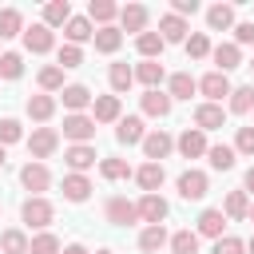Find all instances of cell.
I'll use <instances>...</instances> for the list:
<instances>
[{
  "mask_svg": "<svg viewBox=\"0 0 254 254\" xmlns=\"http://www.w3.org/2000/svg\"><path fill=\"white\" fill-rule=\"evenodd\" d=\"M67 20H71V4L67 0H48L44 4V24L56 32V28H67Z\"/></svg>",
  "mask_w": 254,
  "mask_h": 254,
  "instance_id": "32",
  "label": "cell"
},
{
  "mask_svg": "<svg viewBox=\"0 0 254 254\" xmlns=\"http://www.w3.org/2000/svg\"><path fill=\"white\" fill-rule=\"evenodd\" d=\"M210 60H214V71H234V67H242V48L234 44V40H226V44H214V52H210Z\"/></svg>",
  "mask_w": 254,
  "mask_h": 254,
  "instance_id": "15",
  "label": "cell"
},
{
  "mask_svg": "<svg viewBox=\"0 0 254 254\" xmlns=\"http://www.w3.org/2000/svg\"><path fill=\"white\" fill-rule=\"evenodd\" d=\"M159 36H163V44H187L190 24H187L183 16H175V12H167V16L159 20Z\"/></svg>",
  "mask_w": 254,
  "mask_h": 254,
  "instance_id": "17",
  "label": "cell"
},
{
  "mask_svg": "<svg viewBox=\"0 0 254 254\" xmlns=\"http://www.w3.org/2000/svg\"><path fill=\"white\" fill-rule=\"evenodd\" d=\"M79 64H83V48H75V44H60V48H56V67L71 71V67H79Z\"/></svg>",
  "mask_w": 254,
  "mask_h": 254,
  "instance_id": "43",
  "label": "cell"
},
{
  "mask_svg": "<svg viewBox=\"0 0 254 254\" xmlns=\"http://www.w3.org/2000/svg\"><path fill=\"white\" fill-rule=\"evenodd\" d=\"M222 230H226V214H222V206H206L202 214H198V222H194V234L198 238H222Z\"/></svg>",
  "mask_w": 254,
  "mask_h": 254,
  "instance_id": "12",
  "label": "cell"
},
{
  "mask_svg": "<svg viewBox=\"0 0 254 254\" xmlns=\"http://www.w3.org/2000/svg\"><path fill=\"white\" fill-rule=\"evenodd\" d=\"M24 111H28V119H36V123H48V119L56 115V95H48V91H40V95H28Z\"/></svg>",
  "mask_w": 254,
  "mask_h": 254,
  "instance_id": "24",
  "label": "cell"
},
{
  "mask_svg": "<svg viewBox=\"0 0 254 254\" xmlns=\"http://www.w3.org/2000/svg\"><path fill=\"white\" fill-rule=\"evenodd\" d=\"M64 198L67 202H87L91 198V179L87 175H64Z\"/></svg>",
  "mask_w": 254,
  "mask_h": 254,
  "instance_id": "30",
  "label": "cell"
},
{
  "mask_svg": "<svg viewBox=\"0 0 254 254\" xmlns=\"http://www.w3.org/2000/svg\"><path fill=\"white\" fill-rule=\"evenodd\" d=\"M95 254H115V250H95Z\"/></svg>",
  "mask_w": 254,
  "mask_h": 254,
  "instance_id": "56",
  "label": "cell"
},
{
  "mask_svg": "<svg viewBox=\"0 0 254 254\" xmlns=\"http://www.w3.org/2000/svg\"><path fill=\"white\" fill-rule=\"evenodd\" d=\"M171 151H175V139H171L167 131H147V139H143V155H147V163H163Z\"/></svg>",
  "mask_w": 254,
  "mask_h": 254,
  "instance_id": "16",
  "label": "cell"
},
{
  "mask_svg": "<svg viewBox=\"0 0 254 254\" xmlns=\"http://www.w3.org/2000/svg\"><path fill=\"white\" fill-rule=\"evenodd\" d=\"M64 254H87V246H83V242H67V246H64Z\"/></svg>",
  "mask_w": 254,
  "mask_h": 254,
  "instance_id": "53",
  "label": "cell"
},
{
  "mask_svg": "<svg viewBox=\"0 0 254 254\" xmlns=\"http://www.w3.org/2000/svg\"><path fill=\"white\" fill-rule=\"evenodd\" d=\"M234 44H238V48H242V44H246V48H254V24H250V20L234 24Z\"/></svg>",
  "mask_w": 254,
  "mask_h": 254,
  "instance_id": "50",
  "label": "cell"
},
{
  "mask_svg": "<svg viewBox=\"0 0 254 254\" xmlns=\"http://www.w3.org/2000/svg\"><path fill=\"white\" fill-rule=\"evenodd\" d=\"M226 103H230V111H234V115H246V111H254V83H242V87H234Z\"/></svg>",
  "mask_w": 254,
  "mask_h": 254,
  "instance_id": "40",
  "label": "cell"
},
{
  "mask_svg": "<svg viewBox=\"0 0 254 254\" xmlns=\"http://www.w3.org/2000/svg\"><path fill=\"white\" fill-rule=\"evenodd\" d=\"M250 71H254V60H250Z\"/></svg>",
  "mask_w": 254,
  "mask_h": 254,
  "instance_id": "58",
  "label": "cell"
},
{
  "mask_svg": "<svg viewBox=\"0 0 254 254\" xmlns=\"http://www.w3.org/2000/svg\"><path fill=\"white\" fill-rule=\"evenodd\" d=\"M135 206H139V222H147V226H163L167 214H171V206H167L163 194H143Z\"/></svg>",
  "mask_w": 254,
  "mask_h": 254,
  "instance_id": "8",
  "label": "cell"
},
{
  "mask_svg": "<svg viewBox=\"0 0 254 254\" xmlns=\"http://www.w3.org/2000/svg\"><path fill=\"white\" fill-rule=\"evenodd\" d=\"M4 163H8V155H4V147H0V171H4Z\"/></svg>",
  "mask_w": 254,
  "mask_h": 254,
  "instance_id": "54",
  "label": "cell"
},
{
  "mask_svg": "<svg viewBox=\"0 0 254 254\" xmlns=\"http://www.w3.org/2000/svg\"><path fill=\"white\" fill-rule=\"evenodd\" d=\"M103 214H107L111 226H131V222H139V206H135L131 198H123V194H111L107 206H103Z\"/></svg>",
  "mask_w": 254,
  "mask_h": 254,
  "instance_id": "5",
  "label": "cell"
},
{
  "mask_svg": "<svg viewBox=\"0 0 254 254\" xmlns=\"http://www.w3.org/2000/svg\"><path fill=\"white\" fill-rule=\"evenodd\" d=\"M198 91L206 95V103H222V99H230V75H222V71H206L202 79H198Z\"/></svg>",
  "mask_w": 254,
  "mask_h": 254,
  "instance_id": "10",
  "label": "cell"
},
{
  "mask_svg": "<svg viewBox=\"0 0 254 254\" xmlns=\"http://www.w3.org/2000/svg\"><path fill=\"white\" fill-rule=\"evenodd\" d=\"M24 48H28L32 56H44V52H52V48H56V32L40 20V24L24 28Z\"/></svg>",
  "mask_w": 254,
  "mask_h": 254,
  "instance_id": "9",
  "label": "cell"
},
{
  "mask_svg": "<svg viewBox=\"0 0 254 254\" xmlns=\"http://www.w3.org/2000/svg\"><path fill=\"white\" fill-rule=\"evenodd\" d=\"M139 103H143V115H151V119H167L171 107H175V99H171L167 91H143Z\"/></svg>",
  "mask_w": 254,
  "mask_h": 254,
  "instance_id": "22",
  "label": "cell"
},
{
  "mask_svg": "<svg viewBox=\"0 0 254 254\" xmlns=\"http://www.w3.org/2000/svg\"><path fill=\"white\" fill-rule=\"evenodd\" d=\"M175 151H179L183 159H202V155L210 151V143H206V131H198V127H187V131L175 139Z\"/></svg>",
  "mask_w": 254,
  "mask_h": 254,
  "instance_id": "6",
  "label": "cell"
},
{
  "mask_svg": "<svg viewBox=\"0 0 254 254\" xmlns=\"http://www.w3.org/2000/svg\"><path fill=\"white\" fill-rule=\"evenodd\" d=\"M250 222H254V202H250Z\"/></svg>",
  "mask_w": 254,
  "mask_h": 254,
  "instance_id": "57",
  "label": "cell"
},
{
  "mask_svg": "<svg viewBox=\"0 0 254 254\" xmlns=\"http://www.w3.org/2000/svg\"><path fill=\"white\" fill-rule=\"evenodd\" d=\"M0 56H4V52H0Z\"/></svg>",
  "mask_w": 254,
  "mask_h": 254,
  "instance_id": "59",
  "label": "cell"
},
{
  "mask_svg": "<svg viewBox=\"0 0 254 254\" xmlns=\"http://www.w3.org/2000/svg\"><path fill=\"white\" fill-rule=\"evenodd\" d=\"M222 214H226V222H242V218H250V194H246V190H230L226 202H222Z\"/></svg>",
  "mask_w": 254,
  "mask_h": 254,
  "instance_id": "26",
  "label": "cell"
},
{
  "mask_svg": "<svg viewBox=\"0 0 254 254\" xmlns=\"http://www.w3.org/2000/svg\"><path fill=\"white\" fill-rule=\"evenodd\" d=\"M147 20H151V12H147L143 4H123V8H119V32L143 36V32H147Z\"/></svg>",
  "mask_w": 254,
  "mask_h": 254,
  "instance_id": "14",
  "label": "cell"
},
{
  "mask_svg": "<svg viewBox=\"0 0 254 254\" xmlns=\"http://www.w3.org/2000/svg\"><path fill=\"white\" fill-rule=\"evenodd\" d=\"M206 28L210 32H230L234 28V4H210L206 8Z\"/></svg>",
  "mask_w": 254,
  "mask_h": 254,
  "instance_id": "28",
  "label": "cell"
},
{
  "mask_svg": "<svg viewBox=\"0 0 254 254\" xmlns=\"http://www.w3.org/2000/svg\"><path fill=\"white\" fill-rule=\"evenodd\" d=\"M95 143H71L67 151H64V163H67V171L71 175H83V171H91L95 167Z\"/></svg>",
  "mask_w": 254,
  "mask_h": 254,
  "instance_id": "7",
  "label": "cell"
},
{
  "mask_svg": "<svg viewBox=\"0 0 254 254\" xmlns=\"http://www.w3.org/2000/svg\"><path fill=\"white\" fill-rule=\"evenodd\" d=\"M242 190L254 194V167H246V175H242Z\"/></svg>",
  "mask_w": 254,
  "mask_h": 254,
  "instance_id": "52",
  "label": "cell"
},
{
  "mask_svg": "<svg viewBox=\"0 0 254 254\" xmlns=\"http://www.w3.org/2000/svg\"><path fill=\"white\" fill-rule=\"evenodd\" d=\"M64 36H67V44H87V40H95V24L87 20V16H71L67 20V28H64Z\"/></svg>",
  "mask_w": 254,
  "mask_h": 254,
  "instance_id": "29",
  "label": "cell"
},
{
  "mask_svg": "<svg viewBox=\"0 0 254 254\" xmlns=\"http://www.w3.org/2000/svg\"><path fill=\"white\" fill-rule=\"evenodd\" d=\"M20 139H24V123H20V119H12V115H4V119H0V147L20 143Z\"/></svg>",
  "mask_w": 254,
  "mask_h": 254,
  "instance_id": "47",
  "label": "cell"
},
{
  "mask_svg": "<svg viewBox=\"0 0 254 254\" xmlns=\"http://www.w3.org/2000/svg\"><path fill=\"white\" fill-rule=\"evenodd\" d=\"M20 183H24V190H32V198H44V190L52 187V171H48L44 163L28 159V163L20 167Z\"/></svg>",
  "mask_w": 254,
  "mask_h": 254,
  "instance_id": "3",
  "label": "cell"
},
{
  "mask_svg": "<svg viewBox=\"0 0 254 254\" xmlns=\"http://www.w3.org/2000/svg\"><path fill=\"white\" fill-rule=\"evenodd\" d=\"M175 187H179V198H187V202H202L206 190H210V179H206V171H194V167H190V171L179 175Z\"/></svg>",
  "mask_w": 254,
  "mask_h": 254,
  "instance_id": "4",
  "label": "cell"
},
{
  "mask_svg": "<svg viewBox=\"0 0 254 254\" xmlns=\"http://www.w3.org/2000/svg\"><path fill=\"white\" fill-rule=\"evenodd\" d=\"M163 246H171L167 226H143V230H139V250H143V254H159Z\"/></svg>",
  "mask_w": 254,
  "mask_h": 254,
  "instance_id": "27",
  "label": "cell"
},
{
  "mask_svg": "<svg viewBox=\"0 0 254 254\" xmlns=\"http://www.w3.org/2000/svg\"><path fill=\"white\" fill-rule=\"evenodd\" d=\"M163 179H167L163 163H143V167H135V183L143 187V194H159Z\"/></svg>",
  "mask_w": 254,
  "mask_h": 254,
  "instance_id": "23",
  "label": "cell"
},
{
  "mask_svg": "<svg viewBox=\"0 0 254 254\" xmlns=\"http://www.w3.org/2000/svg\"><path fill=\"white\" fill-rule=\"evenodd\" d=\"M183 48H187V56H190V60H206V56L214 52V44H210V36H206V32H190Z\"/></svg>",
  "mask_w": 254,
  "mask_h": 254,
  "instance_id": "41",
  "label": "cell"
},
{
  "mask_svg": "<svg viewBox=\"0 0 254 254\" xmlns=\"http://www.w3.org/2000/svg\"><path fill=\"white\" fill-rule=\"evenodd\" d=\"M36 79H40V87H44L48 95H52V91H64V87H67V83H64V67H56V64L40 67V75H36Z\"/></svg>",
  "mask_w": 254,
  "mask_h": 254,
  "instance_id": "44",
  "label": "cell"
},
{
  "mask_svg": "<svg viewBox=\"0 0 254 254\" xmlns=\"http://www.w3.org/2000/svg\"><path fill=\"white\" fill-rule=\"evenodd\" d=\"M171 254H198V234L187 226V230H175L171 234Z\"/></svg>",
  "mask_w": 254,
  "mask_h": 254,
  "instance_id": "42",
  "label": "cell"
},
{
  "mask_svg": "<svg viewBox=\"0 0 254 254\" xmlns=\"http://www.w3.org/2000/svg\"><path fill=\"white\" fill-rule=\"evenodd\" d=\"M28 254H64V246H60V238L52 230H40V234H32V250Z\"/></svg>",
  "mask_w": 254,
  "mask_h": 254,
  "instance_id": "45",
  "label": "cell"
},
{
  "mask_svg": "<svg viewBox=\"0 0 254 254\" xmlns=\"http://www.w3.org/2000/svg\"><path fill=\"white\" fill-rule=\"evenodd\" d=\"M222 123H226L222 103H206V99H202V103L194 107V127H198V131H218Z\"/></svg>",
  "mask_w": 254,
  "mask_h": 254,
  "instance_id": "21",
  "label": "cell"
},
{
  "mask_svg": "<svg viewBox=\"0 0 254 254\" xmlns=\"http://www.w3.org/2000/svg\"><path fill=\"white\" fill-rule=\"evenodd\" d=\"M12 36H24V16L20 8H0V40H12Z\"/></svg>",
  "mask_w": 254,
  "mask_h": 254,
  "instance_id": "37",
  "label": "cell"
},
{
  "mask_svg": "<svg viewBox=\"0 0 254 254\" xmlns=\"http://www.w3.org/2000/svg\"><path fill=\"white\" fill-rule=\"evenodd\" d=\"M135 48H139V56H143V60H159L167 44H163V36H159V32H143V36H135Z\"/></svg>",
  "mask_w": 254,
  "mask_h": 254,
  "instance_id": "38",
  "label": "cell"
},
{
  "mask_svg": "<svg viewBox=\"0 0 254 254\" xmlns=\"http://www.w3.org/2000/svg\"><path fill=\"white\" fill-rule=\"evenodd\" d=\"M210 254H246V242L238 238V234H222L218 242H214V250Z\"/></svg>",
  "mask_w": 254,
  "mask_h": 254,
  "instance_id": "48",
  "label": "cell"
},
{
  "mask_svg": "<svg viewBox=\"0 0 254 254\" xmlns=\"http://www.w3.org/2000/svg\"><path fill=\"white\" fill-rule=\"evenodd\" d=\"M0 250H4V254H28V250H32V238H28L20 226H8V230L0 234Z\"/></svg>",
  "mask_w": 254,
  "mask_h": 254,
  "instance_id": "34",
  "label": "cell"
},
{
  "mask_svg": "<svg viewBox=\"0 0 254 254\" xmlns=\"http://www.w3.org/2000/svg\"><path fill=\"white\" fill-rule=\"evenodd\" d=\"M234 151L246 155V159H254V127H238V135H234Z\"/></svg>",
  "mask_w": 254,
  "mask_h": 254,
  "instance_id": "49",
  "label": "cell"
},
{
  "mask_svg": "<svg viewBox=\"0 0 254 254\" xmlns=\"http://www.w3.org/2000/svg\"><path fill=\"white\" fill-rule=\"evenodd\" d=\"M99 175L107 183H119V179H135V171L127 167V159H99Z\"/></svg>",
  "mask_w": 254,
  "mask_h": 254,
  "instance_id": "39",
  "label": "cell"
},
{
  "mask_svg": "<svg viewBox=\"0 0 254 254\" xmlns=\"http://www.w3.org/2000/svg\"><path fill=\"white\" fill-rule=\"evenodd\" d=\"M107 83H111V95H123L135 83V67L131 64H111L107 67Z\"/></svg>",
  "mask_w": 254,
  "mask_h": 254,
  "instance_id": "33",
  "label": "cell"
},
{
  "mask_svg": "<svg viewBox=\"0 0 254 254\" xmlns=\"http://www.w3.org/2000/svg\"><path fill=\"white\" fill-rule=\"evenodd\" d=\"M171 12L187 20V16H194V12H198V0H171Z\"/></svg>",
  "mask_w": 254,
  "mask_h": 254,
  "instance_id": "51",
  "label": "cell"
},
{
  "mask_svg": "<svg viewBox=\"0 0 254 254\" xmlns=\"http://www.w3.org/2000/svg\"><path fill=\"white\" fill-rule=\"evenodd\" d=\"M56 147H60V131H56V127H32V135H28V151H32L36 163L52 159Z\"/></svg>",
  "mask_w": 254,
  "mask_h": 254,
  "instance_id": "2",
  "label": "cell"
},
{
  "mask_svg": "<svg viewBox=\"0 0 254 254\" xmlns=\"http://www.w3.org/2000/svg\"><path fill=\"white\" fill-rule=\"evenodd\" d=\"M0 254H4V250H0Z\"/></svg>",
  "mask_w": 254,
  "mask_h": 254,
  "instance_id": "60",
  "label": "cell"
},
{
  "mask_svg": "<svg viewBox=\"0 0 254 254\" xmlns=\"http://www.w3.org/2000/svg\"><path fill=\"white\" fill-rule=\"evenodd\" d=\"M167 79V67L159 60H139L135 64V83H143L147 91H159V83Z\"/></svg>",
  "mask_w": 254,
  "mask_h": 254,
  "instance_id": "18",
  "label": "cell"
},
{
  "mask_svg": "<svg viewBox=\"0 0 254 254\" xmlns=\"http://www.w3.org/2000/svg\"><path fill=\"white\" fill-rule=\"evenodd\" d=\"M91 119H95V123H119V119H123V103H119V95H95V103H91Z\"/></svg>",
  "mask_w": 254,
  "mask_h": 254,
  "instance_id": "20",
  "label": "cell"
},
{
  "mask_svg": "<svg viewBox=\"0 0 254 254\" xmlns=\"http://www.w3.org/2000/svg\"><path fill=\"white\" fill-rule=\"evenodd\" d=\"M20 218H24V226H32L36 234L40 230H48L52 226V218H56V206L48 202V198H24V206H20Z\"/></svg>",
  "mask_w": 254,
  "mask_h": 254,
  "instance_id": "1",
  "label": "cell"
},
{
  "mask_svg": "<svg viewBox=\"0 0 254 254\" xmlns=\"http://www.w3.org/2000/svg\"><path fill=\"white\" fill-rule=\"evenodd\" d=\"M60 99H64V107H67V115H79L83 107H91V103H95V95H91V87H83V83H67V87L60 91Z\"/></svg>",
  "mask_w": 254,
  "mask_h": 254,
  "instance_id": "19",
  "label": "cell"
},
{
  "mask_svg": "<svg viewBox=\"0 0 254 254\" xmlns=\"http://www.w3.org/2000/svg\"><path fill=\"white\" fill-rule=\"evenodd\" d=\"M115 16H119V4H111V0H91V4H87V20H91L95 28H111Z\"/></svg>",
  "mask_w": 254,
  "mask_h": 254,
  "instance_id": "31",
  "label": "cell"
},
{
  "mask_svg": "<svg viewBox=\"0 0 254 254\" xmlns=\"http://www.w3.org/2000/svg\"><path fill=\"white\" fill-rule=\"evenodd\" d=\"M119 44H123V32L111 24V28H95V52H103V56H115L119 52Z\"/></svg>",
  "mask_w": 254,
  "mask_h": 254,
  "instance_id": "36",
  "label": "cell"
},
{
  "mask_svg": "<svg viewBox=\"0 0 254 254\" xmlns=\"http://www.w3.org/2000/svg\"><path fill=\"white\" fill-rule=\"evenodd\" d=\"M246 250H250V254H254V234H250V242H246Z\"/></svg>",
  "mask_w": 254,
  "mask_h": 254,
  "instance_id": "55",
  "label": "cell"
},
{
  "mask_svg": "<svg viewBox=\"0 0 254 254\" xmlns=\"http://www.w3.org/2000/svg\"><path fill=\"white\" fill-rule=\"evenodd\" d=\"M64 139H71V143H91L95 139V119L91 115H64Z\"/></svg>",
  "mask_w": 254,
  "mask_h": 254,
  "instance_id": "11",
  "label": "cell"
},
{
  "mask_svg": "<svg viewBox=\"0 0 254 254\" xmlns=\"http://www.w3.org/2000/svg\"><path fill=\"white\" fill-rule=\"evenodd\" d=\"M198 91V79L190 75V71H175V75H167V95L171 99H190Z\"/></svg>",
  "mask_w": 254,
  "mask_h": 254,
  "instance_id": "25",
  "label": "cell"
},
{
  "mask_svg": "<svg viewBox=\"0 0 254 254\" xmlns=\"http://www.w3.org/2000/svg\"><path fill=\"white\" fill-rule=\"evenodd\" d=\"M206 159H210V167H214V171H230V167L238 163V151H234L230 143H210Z\"/></svg>",
  "mask_w": 254,
  "mask_h": 254,
  "instance_id": "35",
  "label": "cell"
},
{
  "mask_svg": "<svg viewBox=\"0 0 254 254\" xmlns=\"http://www.w3.org/2000/svg\"><path fill=\"white\" fill-rule=\"evenodd\" d=\"M115 139L123 143V147H143V139H147V127H143V115H123L119 123H115Z\"/></svg>",
  "mask_w": 254,
  "mask_h": 254,
  "instance_id": "13",
  "label": "cell"
},
{
  "mask_svg": "<svg viewBox=\"0 0 254 254\" xmlns=\"http://www.w3.org/2000/svg\"><path fill=\"white\" fill-rule=\"evenodd\" d=\"M24 75V56L20 52H4L0 56V79H20Z\"/></svg>",
  "mask_w": 254,
  "mask_h": 254,
  "instance_id": "46",
  "label": "cell"
}]
</instances>
